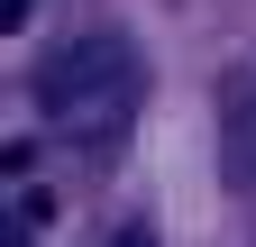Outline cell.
I'll list each match as a JSON object with an SVG mask.
<instances>
[{"label": "cell", "mask_w": 256, "mask_h": 247, "mask_svg": "<svg viewBox=\"0 0 256 247\" xmlns=\"http://www.w3.org/2000/svg\"><path fill=\"white\" fill-rule=\"evenodd\" d=\"M37 110L64 138H119L128 110H138V55H128V37H110V28L64 37L37 64Z\"/></svg>", "instance_id": "1"}, {"label": "cell", "mask_w": 256, "mask_h": 247, "mask_svg": "<svg viewBox=\"0 0 256 247\" xmlns=\"http://www.w3.org/2000/svg\"><path fill=\"white\" fill-rule=\"evenodd\" d=\"M18 18H28V0H0V28H18Z\"/></svg>", "instance_id": "2"}, {"label": "cell", "mask_w": 256, "mask_h": 247, "mask_svg": "<svg viewBox=\"0 0 256 247\" xmlns=\"http://www.w3.org/2000/svg\"><path fill=\"white\" fill-rule=\"evenodd\" d=\"M119 247H156V238H146V229H119Z\"/></svg>", "instance_id": "3"}]
</instances>
